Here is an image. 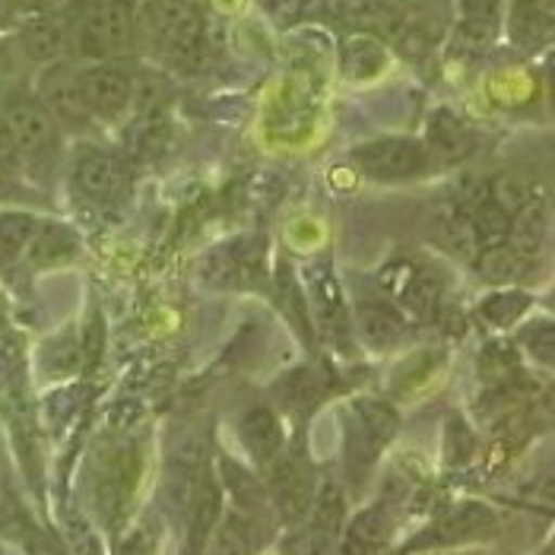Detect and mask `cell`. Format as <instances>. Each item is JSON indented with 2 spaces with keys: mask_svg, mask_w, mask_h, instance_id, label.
Instances as JSON below:
<instances>
[{
  "mask_svg": "<svg viewBox=\"0 0 555 555\" xmlns=\"http://www.w3.org/2000/svg\"><path fill=\"white\" fill-rule=\"evenodd\" d=\"M260 543H263L260 514L232 508V512L219 514L204 555H255L260 550Z\"/></svg>",
  "mask_w": 555,
  "mask_h": 555,
  "instance_id": "4fadbf2b",
  "label": "cell"
},
{
  "mask_svg": "<svg viewBox=\"0 0 555 555\" xmlns=\"http://www.w3.org/2000/svg\"><path fill=\"white\" fill-rule=\"evenodd\" d=\"M238 441L257 467H267L286 448V431L270 406H251L238 420Z\"/></svg>",
  "mask_w": 555,
  "mask_h": 555,
  "instance_id": "5bb4252c",
  "label": "cell"
},
{
  "mask_svg": "<svg viewBox=\"0 0 555 555\" xmlns=\"http://www.w3.org/2000/svg\"><path fill=\"white\" fill-rule=\"evenodd\" d=\"M26 555H64L61 550H54V543H48L39 533L26 537Z\"/></svg>",
  "mask_w": 555,
  "mask_h": 555,
  "instance_id": "60d3db41",
  "label": "cell"
},
{
  "mask_svg": "<svg viewBox=\"0 0 555 555\" xmlns=\"http://www.w3.org/2000/svg\"><path fill=\"white\" fill-rule=\"evenodd\" d=\"M280 308L289 314V321L299 327L301 334H311V324H308V305L301 296L296 276L289 273V267H280Z\"/></svg>",
  "mask_w": 555,
  "mask_h": 555,
  "instance_id": "d6a6232c",
  "label": "cell"
},
{
  "mask_svg": "<svg viewBox=\"0 0 555 555\" xmlns=\"http://www.w3.org/2000/svg\"><path fill=\"white\" fill-rule=\"evenodd\" d=\"M489 191H492L489 197H492L508 216H514L520 207H527V204L533 201V188H530V181L520 178V175H499V178L492 181Z\"/></svg>",
  "mask_w": 555,
  "mask_h": 555,
  "instance_id": "1f68e13d",
  "label": "cell"
},
{
  "mask_svg": "<svg viewBox=\"0 0 555 555\" xmlns=\"http://www.w3.org/2000/svg\"><path fill=\"white\" fill-rule=\"evenodd\" d=\"M0 555H10V553H7V550H3V546H0Z\"/></svg>",
  "mask_w": 555,
  "mask_h": 555,
  "instance_id": "bcb514c9",
  "label": "cell"
},
{
  "mask_svg": "<svg viewBox=\"0 0 555 555\" xmlns=\"http://www.w3.org/2000/svg\"><path fill=\"white\" fill-rule=\"evenodd\" d=\"M7 61H10V51H7V42L0 39V70L7 67Z\"/></svg>",
  "mask_w": 555,
  "mask_h": 555,
  "instance_id": "ee69618b",
  "label": "cell"
},
{
  "mask_svg": "<svg viewBox=\"0 0 555 555\" xmlns=\"http://www.w3.org/2000/svg\"><path fill=\"white\" fill-rule=\"evenodd\" d=\"M137 479H140V451L133 444H108L92 457V470H89L92 505L112 530H118L128 517Z\"/></svg>",
  "mask_w": 555,
  "mask_h": 555,
  "instance_id": "3957f363",
  "label": "cell"
},
{
  "mask_svg": "<svg viewBox=\"0 0 555 555\" xmlns=\"http://www.w3.org/2000/svg\"><path fill=\"white\" fill-rule=\"evenodd\" d=\"M74 44L70 36V16L61 13H42V16H29L20 29V48L26 57L39 61V64H54L64 57V51Z\"/></svg>",
  "mask_w": 555,
  "mask_h": 555,
  "instance_id": "7c38bea8",
  "label": "cell"
},
{
  "mask_svg": "<svg viewBox=\"0 0 555 555\" xmlns=\"http://www.w3.org/2000/svg\"><path fill=\"white\" fill-rule=\"evenodd\" d=\"M550 0H517L514 7V36L520 44H537V39L550 29Z\"/></svg>",
  "mask_w": 555,
  "mask_h": 555,
  "instance_id": "f1b7e54d",
  "label": "cell"
},
{
  "mask_svg": "<svg viewBox=\"0 0 555 555\" xmlns=\"http://www.w3.org/2000/svg\"><path fill=\"white\" fill-rule=\"evenodd\" d=\"M308 299L314 305V321H318V331L324 334V340L334 343L337 349H349L352 340V321L346 314V301H343V289L334 276L331 267L318 263L311 267L308 273Z\"/></svg>",
  "mask_w": 555,
  "mask_h": 555,
  "instance_id": "ba28073f",
  "label": "cell"
},
{
  "mask_svg": "<svg viewBox=\"0 0 555 555\" xmlns=\"http://www.w3.org/2000/svg\"><path fill=\"white\" fill-rule=\"evenodd\" d=\"M80 359H83V346L74 340V337H61V340L48 343V349H44V362H48L57 375L77 372Z\"/></svg>",
  "mask_w": 555,
  "mask_h": 555,
  "instance_id": "8d00e7d4",
  "label": "cell"
},
{
  "mask_svg": "<svg viewBox=\"0 0 555 555\" xmlns=\"http://www.w3.org/2000/svg\"><path fill=\"white\" fill-rule=\"evenodd\" d=\"M305 524H311V527H318V530H327V533L340 537L343 524H346V492H343L340 482L324 479V482L314 489L311 508L305 514Z\"/></svg>",
  "mask_w": 555,
  "mask_h": 555,
  "instance_id": "7402d4cb",
  "label": "cell"
},
{
  "mask_svg": "<svg viewBox=\"0 0 555 555\" xmlns=\"http://www.w3.org/2000/svg\"><path fill=\"white\" fill-rule=\"evenodd\" d=\"M397 530V514L390 502H375L343 524L337 550L340 555H382Z\"/></svg>",
  "mask_w": 555,
  "mask_h": 555,
  "instance_id": "30bf717a",
  "label": "cell"
},
{
  "mask_svg": "<svg viewBox=\"0 0 555 555\" xmlns=\"http://www.w3.org/2000/svg\"><path fill=\"white\" fill-rule=\"evenodd\" d=\"M499 533V514L482 502H461L441 512L428 527H423L400 553H426V550H451L467 546L473 540H486Z\"/></svg>",
  "mask_w": 555,
  "mask_h": 555,
  "instance_id": "5b68a950",
  "label": "cell"
},
{
  "mask_svg": "<svg viewBox=\"0 0 555 555\" xmlns=\"http://www.w3.org/2000/svg\"><path fill=\"white\" fill-rule=\"evenodd\" d=\"M20 23V13L13 7V0H0V29H10Z\"/></svg>",
  "mask_w": 555,
  "mask_h": 555,
  "instance_id": "b9f144b4",
  "label": "cell"
},
{
  "mask_svg": "<svg viewBox=\"0 0 555 555\" xmlns=\"http://www.w3.org/2000/svg\"><path fill=\"white\" fill-rule=\"evenodd\" d=\"M80 86H83V99L92 115L115 121L130 108V95H133V77L121 64L112 61H99L92 67L80 70Z\"/></svg>",
  "mask_w": 555,
  "mask_h": 555,
  "instance_id": "9c48e42d",
  "label": "cell"
},
{
  "mask_svg": "<svg viewBox=\"0 0 555 555\" xmlns=\"http://www.w3.org/2000/svg\"><path fill=\"white\" fill-rule=\"evenodd\" d=\"M3 118L13 130L16 150H20V163H26V169L36 178H51V171L57 166V121L48 115L39 95L29 92H10L3 99Z\"/></svg>",
  "mask_w": 555,
  "mask_h": 555,
  "instance_id": "7a4b0ae2",
  "label": "cell"
},
{
  "mask_svg": "<svg viewBox=\"0 0 555 555\" xmlns=\"http://www.w3.org/2000/svg\"><path fill=\"white\" fill-rule=\"evenodd\" d=\"M400 299L406 305V311L420 321H428L438 311V299H441V280L431 276L426 270H413L410 280L400 289Z\"/></svg>",
  "mask_w": 555,
  "mask_h": 555,
  "instance_id": "d4e9b609",
  "label": "cell"
},
{
  "mask_svg": "<svg viewBox=\"0 0 555 555\" xmlns=\"http://www.w3.org/2000/svg\"><path fill=\"white\" fill-rule=\"evenodd\" d=\"M524 343H527V349L540 359V362H553L555 356V334H553V324L550 321H543V324H537V327H530L527 334H524Z\"/></svg>",
  "mask_w": 555,
  "mask_h": 555,
  "instance_id": "74e56055",
  "label": "cell"
},
{
  "mask_svg": "<svg viewBox=\"0 0 555 555\" xmlns=\"http://www.w3.org/2000/svg\"><path fill=\"white\" fill-rule=\"evenodd\" d=\"M352 163L375 181H403L428 169L431 156L423 140L413 137H378L352 150Z\"/></svg>",
  "mask_w": 555,
  "mask_h": 555,
  "instance_id": "8992f818",
  "label": "cell"
},
{
  "mask_svg": "<svg viewBox=\"0 0 555 555\" xmlns=\"http://www.w3.org/2000/svg\"><path fill=\"white\" fill-rule=\"evenodd\" d=\"M77 251H80V238L74 229H67L64 222H39V232L26 248V260L33 267H57L74 260Z\"/></svg>",
  "mask_w": 555,
  "mask_h": 555,
  "instance_id": "ac0fdd59",
  "label": "cell"
},
{
  "mask_svg": "<svg viewBox=\"0 0 555 555\" xmlns=\"http://www.w3.org/2000/svg\"><path fill=\"white\" fill-rule=\"evenodd\" d=\"M219 486L235 499V508L263 517V512H267V489H263V482L257 479L255 473L245 470L238 461L219 457Z\"/></svg>",
  "mask_w": 555,
  "mask_h": 555,
  "instance_id": "ffe728a7",
  "label": "cell"
},
{
  "mask_svg": "<svg viewBox=\"0 0 555 555\" xmlns=\"http://www.w3.org/2000/svg\"><path fill=\"white\" fill-rule=\"evenodd\" d=\"M340 67L343 77L352 83H369L378 74H385L387 67V51L385 44L372 36H352L343 42L340 51Z\"/></svg>",
  "mask_w": 555,
  "mask_h": 555,
  "instance_id": "d6986e66",
  "label": "cell"
},
{
  "mask_svg": "<svg viewBox=\"0 0 555 555\" xmlns=\"http://www.w3.org/2000/svg\"><path fill=\"white\" fill-rule=\"evenodd\" d=\"M435 365H438V356L435 352H416L410 362H403L400 369H397V375H393V387L397 390H416V387L423 385L431 378V372H435Z\"/></svg>",
  "mask_w": 555,
  "mask_h": 555,
  "instance_id": "d590c367",
  "label": "cell"
},
{
  "mask_svg": "<svg viewBox=\"0 0 555 555\" xmlns=\"http://www.w3.org/2000/svg\"><path fill=\"white\" fill-rule=\"evenodd\" d=\"M13 191V184H10V171L0 169V197H7Z\"/></svg>",
  "mask_w": 555,
  "mask_h": 555,
  "instance_id": "7bdbcfd3",
  "label": "cell"
},
{
  "mask_svg": "<svg viewBox=\"0 0 555 555\" xmlns=\"http://www.w3.org/2000/svg\"><path fill=\"white\" fill-rule=\"evenodd\" d=\"M527 308H530V299L524 293H499L489 301H482V318L495 327H505L517 321Z\"/></svg>",
  "mask_w": 555,
  "mask_h": 555,
  "instance_id": "836d02e7",
  "label": "cell"
},
{
  "mask_svg": "<svg viewBox=\"0 0 555 555\" xmlns=\"http://www.w3.org/2000/svg\"><path fill=\"white\" fill-rule=\"evenodd\" d=\"M20 166V150H16V140H13V130L7 125L3 112H0V169L13 171Z\"/></svg>",
  "mask_w": 555,
  "mask_h": 555,
  "instance_id": "f35d334b",
  "label": "cell"
},
{
  "mask_svg": "<svg viewBox=\"0 0 555 555\" xmlns=\"http://www.w3.org/2000/svg\"><path fill=\"white\" fill-rule=\"evenodd\" d=\"M400 428V413L385 397H356L346 410L343 426V464L352 482H365L375 470L385 444L393 441Z\"/></svg>",
  "mask_w": 555,
  "mask_h": 555,
  "instance_id": "6da1fadb",
  "label": "cell"
},
{
  "mask_svg": "<svg viewBox=\"0 0 555 555\" xmlns=\"http://www.w3.org/2000/svg\"><path fill=\"white\" fill-rule=\"evenodd\" d=\"M337 540L340 537H334L327 530H318V527L301 520L299 527H293V533L283 540L280 555H334L337 553Z\"/></svg>",
  "mask_w": 555,
  "mask_h": 555,
  "instance_id": "f546056e",
  "label": "cell"
},
{
  "mask_svg": "<svg viewBox=\"0 0 555 555\" xmlns=\"http://www.w3.org/2000/svg\"><path fill=\"white\" fill-rule=\"evenodd\" d=\"M36 232H39V219L33 214H0V255H3V263L26 255Z\"/></svg>",
  "mask_w": 555,
  "mask_h": 555,
  "instance_id": "4316f807",
  "label": "cell"
},
{
  "mask_svg": "<svg viewBox=\"0 0 555 555\" xmlns=\"http://www.w3.org/2000/svg\"><path fill=\"white\" fill-rule=\"evenodd\" d=\"M267 499L273 502V508L280 514L283 524L299 527L305 520V514L311 508L314 499V470L311 461L305 457V451L299 448H283L270 464H267Z\"/></svg>",
  "mask_w": 555,
  "mask_h": 555,
  "instance_id": "277c9868",
  "label": "cell"
},
{
  "mask_svg": "<svg viewBox=\"0 0 555 555\" xmlns=\"http://www.w3.org/2000/svg\"><path fill=\"white\" fill-rule=\"evenodd\" d=\"M169 83L163 77H140L133 80V95H130V105L137 112V118H153V115H163L166 102H169Z\"/></svg>",
  "mask_w": 555,
  "mask_h": 555,
  "instance_id": "4dcf8cb0",
  "label": "cell"
},
{
  "mask_svg": "<svg viewBox=\"0 0 555 555\" xmlns=\"http://www.w3.org/2000/svg\"><path fill=\"white\" fill-rule=\"evenodd\" d=\"M115 555H153V543L143 530H128L118 543H115Z\"/></svg>",
  "mask_w": 555,
  "mask_h": 555,
  "instance_id": "ab89813d",
  "label": "cell"
},
{
  "mask_svg": "<svg viewBox=\"0 0 555 555\" xmlns=\"http://www.w3.org/2000/svg\"><path fill=\"white\" fill-rule=\"evenodd\" d=\"M0 263H3V255H0Z\"/></svg>",
  "mask_w": 555,
  "mask_h": 555,
  "instance_id": "7dc6e473",
  "label": "cell"
},
{
  "mask_svg": "<svg viewBox=\"0 0 555 555\" xmlns=\"http://www.w3.org/2000/svg\"><path fill=\"white\" fill-rule=\"evenodd\" d=\"M201 276H204L210 286H216V289L238 286V270H235V260H232L229 245H225V248H216V251H210V255H207Z\"/></svg>",
  "mask_w": 555,
  "mask_h": 555,
  "instance_id": "e575fe53",
  "label": "cell"
},
{
  "mask_svg": "<svg viewBox=\"0 0 555 555\" xmlns=\"http://www.w3.org/2000/svg\"><path fill=\"white\" fill-rule=\"evenodd\" d=\"M0 318H3V301H0Z\"/></svg>",
  "mask_w": 555,
  "mask_h": 555,
  "instance_id": "f6af8a7d",
  "label": "cell"
},
{
  "mask_svg": "<svg viewBox=\"0 0 555 555\" xmlns=\"http://www.w3.org/2000/svg\"><path fill=\"white\" fill-rule=\"evenodd\" d=\"M479 267V276L489 280V283H512L517 276H524V270L530 267L524 257L514 251L508 242L502 245H492V248H482V255L476 260Z\"/></svg>",
  "mask_w": 555,
  "mask_h": 555,
  "instance_id": "484cf974",
  "label": "cell"
},
{
  "mask_svg": "<svg viewBox=\"0 0 555 555\" xmlns=\"http://www.w3.org/2000/svg\"><path fill=\"white\" fill-rule=\"evenodd\" d=\"M39 102L48 108V115L57 121V125H67V128H86L92 121V112L83 99V86H80V70L64 64V61H54L48 64L39 77Z\"/></svg>",
  "mask_w": 555,
  "mask_h": 555,
  "instance_id": "52a82bcc",
  "label": "cell"
},
{
  "mask_svg": "<svg viewBox=\"0 0 555 555\" xmlns=\"http://www.w3.org/2000/svg\"><path fill=\"white\" fill-rule=\"evenodd\" d=\"M356 327L365 346L390 349L406 337V318L387 301H362L356 314Z\"/></svg>",
  "mask_w": 555,
  "mask_h": 555,
  "instance_id": "e0dca14e",
  "label": "cell"
},
{
  "mask_svg": "<svg viewBox=\"0 0 555 555\" xmlns=\"http://www.w3.org/2000/svg\"><path fill=\"white\" fill-rule=\"evenodd\" d=\"M74 181L80 188V194L89 201L108 204L118 201L128 188V166L115 156V153H102V150H86L83 156L74 166Z\"/></svg>",
  "mask_w": 555,
  "mask_h": 555,
  "instance_id": "8fae6325",
  "label": "cell"
},
{
  "mask_svg": "<svg viewBox=\"0 0 555 555\" xmlns=\"http://www.w3.org/2000/svg\"><path fill=\"white\" fill-rule=\"evenodd\" d=\"M219 514H222V486L214 473H207V479L197 489L191 512L184 514V553L181 555L207 553V543H210V533H214Z\"/></svg>",
  "mask_w": 555,
  "mask_h": 555,
  "instance_id": "9a60e30c",
  "label": "cell"
},
{
  "mask_svg": "<svg viewBox=\"0 0 555 555\" xmlns=\"http://www.w3.org/2000/svg\"><path fill=\"white\" fill-rule=\"evenodd\" d=\"M546 242V210L543 204L530 201L527 207H520L512 216V229H508V245L517 255L524 257L527 263H533Z\"/></svg>",
  "mask_w": 555,
  "mask_h": 555,
  "instance_id": "44dd1931",
  "label": "cell"
},
{
  "mask_svg": "<svg viewBox=\"0 0 555 555\" xmlns=\"http://www.w3.org/2000/svg\"><path fill=\"white\" fill-rule=\"evenodd\" d=\"M276 397L283 400V406L289 413L301 416V413H308V410H314L321 403L324 385H321V378L311 369H293V372H286L276 382Z\"/></svg>",
  "mask_w": 555,
  "mask_h": 555,
  "instance_id": "603a6c76",
  "label": "cell"
},
{
  "mask_svg": "<svg viewBox=\"0 0 555 555\" xmlns=\"http://www.w3.org/2000/svg\"><path fill=\"white\" fill-rule=\"evenodd\" d=\"M473 143L476 140H473L470 128L457 115H451L448 108L431 112L426 137L428 156H435L438 163H461L473 153Z\"/></svg>",
  "mask_w": 555,
  "mask_h": 555,
  "instance_id": "2e32d148",
  "label": "cell"
},
{
  "mask_svg": "<svg viewBox=\"0 0 555 555\" xmlns=\"http://www.w3.org/2000/svg\"><path fill=\"white\" fill-rule=\"evenodd\" d=\"M130 150L137 159H159L171 143V130L166 125L163 115H153V118H137L133 133L128 137Z\"/></svg>",
  "mask_w": 555,
  "mask_h": 555,
  "instance_id": "83f0119b",
  "label": "cell"
},
{
  "mask_svg": "<svg viewBox=\"0 0 555 555\" xmlns=\"http://www.w3.org/2000/svg\"><path fill=\"white\" fill-rule=\"evenodd\" d=\"M473 238L479 248H492L508 242V229H512V216L505 214L492 197H482L470 214Z\"/></svg>",
  "mask_w": 555,
  "mask_h": 555,
  "instance_id": "cb8c5ba5",
  "label": "cell"
}]
</instances>
